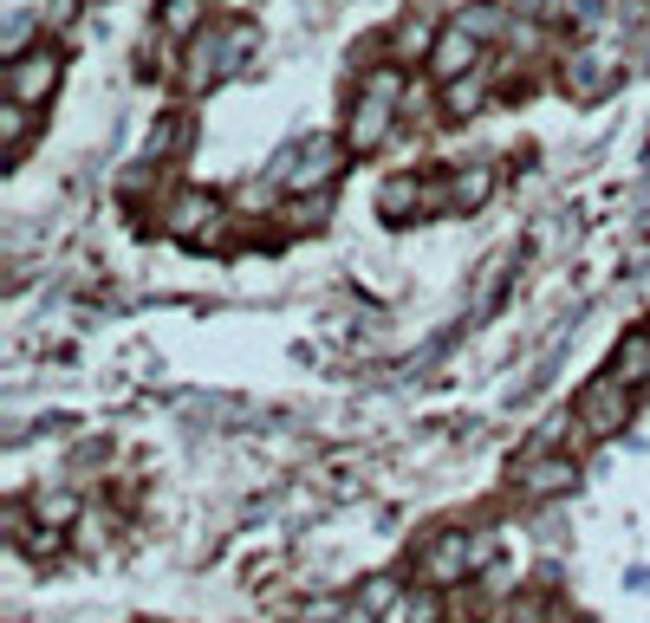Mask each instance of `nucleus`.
<instances>
[{"label": "nucleus", "mask_w": 650, "mask_h": 623, "mask_svg": "<svg viewBox=\"0 0 650 623\" xmlns=\"http://www.w3.org/2000/svg\"><path fill=\"white\" fill-rule=\"evenodd\" d=\"M468 539H462V533H449V539H436V546H429V558H423V578H429V585H456L462 572H468Z\"/></svg>", "instance_id": "obj_7"}, {"label": "nucleus", "mask_w": 650, "mask_h": 623, "mask_svg": "<svg viewBox=\"0 0 650 623\" xmlns=\"http://www.w3.org/2000/svg\"><path fill=\"white\" fill-rule=\"evenodd\" d=\"M638 59H644V66H650V39H644V46H638Z\"/></svg>", "instance_id": "obj_19"}, {"label": "nucleus", "mask_w": 650, "mask_h": 623, "mask_svg": "<svg viewBox=\"0 0 650 623\" xmlns=\"http://www.w3.org/2000/svg\"><path fill=\"white\" fill-rule=\"evenodd\" d=\"M202 227H215V202H208V195H183V202L169 208V234L202 241Z\"/></svg>", "instance_id": "obj_9"}, {"label": "nucleus", "mask_w": 650, "mask_h": 623, "mask_svg": "<svg viewBox=\"0 0 650 623\" xmlns=\"http://www.w3.org/2000/svg\"><path fill=\"white\" fill-rule=\"evenodd\" d=\"M410 195H417L410 183H390V188H384V208H390V215L404 221V208H410Z\"/></svg>", "instance_id": "obj_16"}, {"label": "nucleus", "mask_w": 650, "mask_h": 623, "mask_svg": "<svg viewBox=\"0 0 650 623\" xmlns=\"http://www.w3.org/2000/svg\"><path fill=\"white\" fill-rule=\"evenodd\" d=\"M195 20H202V0H169V7H163V27H169V33H190Z\"/></svg>", "instance_id": "obj_14"}, {"label": "nucleus", "mask_w": 650, "mask_h": 623, "mask_svg": "<svg viewBox=\"0 0 650 623\" xmlns=\"http://www.w3.org/2000/svg\"><path fill=\"white\" fill-rule=\"evenodd\" d=\"M612 85H618V59L612 52H599V46L573 52V66H566V91H573V98H605Z\"/></svg>", "instance_id": "obj_4"}, {"label": "nucleus", "mask_w": 650, "mask_h": 623, "mask_svg": "<svg viewBox=\"0 0 650 623\" xmlns=\"http://www.w3.org/2000/svg\"><path fill=\"white\" fill-rule=\"evenodd\" d=\"M560 487H573V461H540L527 475V494H560Z\"/></svg>", "instance_id": "obj_13"}, {"label": "nucleus", "mask_w": 650, "mask_h": 623, "mask_svg": "<svg viewBox=\"0 0 650 623\" xmlns=\"http://www.w3.org/2000/svg\"><path fill=\"white\" fill-rule=\"evenodd\" d=\"M7 85H13V98H20V105L46 98V91L59 85V52H52V46H46V52H20V59H13V72H7Z\"/></svg>", "instance_id": "obj_5"}, {"label": "nucleus", "mask_w": 650, "mask_h": 623, "mask_svg": "<svg viewBox=\"0 0 650 623\" xmlns=\"http://www.w3.org/2000/svg\"><path fill=\"white\" fill-rule=\"evenodd\" d=\"M339 176V144H300V149H280L273 163V183L287 188H319Z\"/></svg>", "instance_id": "obj_2"}, {"label": "nucleus", "mask_w": 650, "mask_h": 623, "mask_svg": "<svg viewBox=\"0 0 650 623\" xmlns=\"http://www.w3.org/2000/svg\"><path fill=\"white\" fill-rule=\"evenodd\" d=\"M390 98H397V78L378 72V78H371V91L358 98V110H351V130H345V144H351V149H378L384 130H390Z\"/></svg>", "instance_id": "obj_1"}, {"label": "nucleus", "mask_w": 650, "mask_h": 623, "mask_svg": "<svg viewBox=\"0 0 650 623\" xmlns=\"http://www.w3.org/2000/svg\"><path fill=\"white\" fill-rule=\"evenodd\" d=\"M475 66V33L468 27H449V33L436 39V52H429V72L436 78H462Z\"/></svg>", "instance_id": "obj_8"}, {"label": "nucleus", "mask_w": 650, "mask_h": 623, "mask_svg": "<svg viewBox=\"0 0 650 623\" xmlns=\"http://www.w3.org/2000/svg\"><path fill=\"white\" fill-rule=\"evenodd\" d=\"M618 377H624V383H638V377H650V331H638V338H624V351H618Z\"/></svg>", "instance_id": "obj_11"}, {"label": "nucleus", "mask_w": 650, "mask_h": 623, "mask_svg": "<svg viewBox=\"0 0 650 623\" xmlns=\"http://www.w3.org/2000/svg\"><path fill=\"white\" fill-rule=\"evenodd\" d=\"M514 7H521V13H534V7H540V0H514Z\"/></svg>", "instance_id": "obj_18"}, {"label": "nucleus", "mask_w": 650, "mask_h": 623, "mask_svg": "<svg viewBox=\"0 0 650 623\" xmlns=\"http://www.w3.org/2000/svg\"><path fill=\"white\" fill-rule=\"evenodd\" d=\"M241 46H254L248 27H222L215 39H202V46H195V66H190V85H215V78L234 66L229 52H241Z\"/></svg>", "instance_id": "obj_3"}, {"label": "nucleus", "mask_w": 650, "mask_h": 623, "mask_svg": "<svg viewBox=\"0 0 650 623\" xmlns=\"http://www.w3.org/2000/svg\"><path fill=\"white\" fill-rule=\"evenodd\" d=\"M488 188H495L488 169H462L456 183H449V202H456V208H475V202H488Z\"/></svg>", "instance_id": "obj_10"}, {"label": "nucleus", "mask_w": 650, "mask_h": 623, "mask_svg": "<svg viewBox=\"0 0 650 623\" xmlns=\"http://www.w3.org/2000/svg\"><path fill=\"white\" fill-rule=\"evenodd\" d=\"M0 130H7V144H13V149L27 144V130H33V124H27V105H20V98L0 110Z\"/></svg>", "instance_id": "obj_15"}, {"label": "nucleus", "mask_w": 650, "mask_h": 623, "mask_svg": "<svg viewBox=\"0 0 650 623\" xmlns=\"http://www.w3.org/2000/svg\"><path fill=\"white\" fill-rule=\"evenodd\" d=\"M475 98H482V91H475V85H449V110H462V117H468V110H475Z\"/></svg>", "instance_id": "obj_17"}, {"label": "nucleus", "mask_w": 650, "mask_h": 623, "mask_svg": "<svg viewBox=\"0 0 650 623\" xmlns=\"http://www.w3.org/2000/svg\"><path fill=\"white\" fill-rule=\"evenodd\" d=\"M501 280H507V254H495L488 266H482V286H475V299H468V312H488L501 293Z\"/></svg>", "instance_id": "obj_12"}, {"label": "nucleus", "mask_w": 650, "mask_h": 623, "mask_svg": "<svg viewBox=\"0 0 650 623\" xmlns=\"http://www.w3.org/2000/svg\"><path fill=\"white\" fill-rule=\"evenodd\" d=\"M624 377H612V383H592L585 397H579V416H585V429L592 436H612L618 422H624Z\"/></svg>", "instance_id": "obj_6"}]
</instances>
